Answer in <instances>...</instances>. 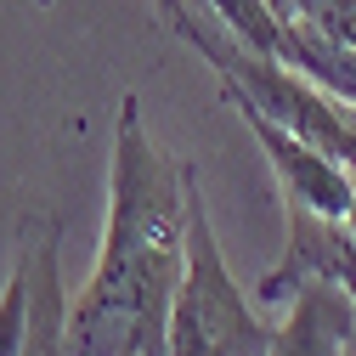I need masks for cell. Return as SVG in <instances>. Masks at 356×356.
Segmentation results:
<instances>
[{"label": "cell", "instance_id": "2", "mask_svg": "<svg viewBox=\"0 0 356 356\" xmlns=\"http://www.w3.org/2000/svg\"><path fill=\"white\" fill-rule=\"evenodd\" d=\"M227 102L243 113V124L260 136L266 159H272L277 181H283V198H300V204H311L317 215H334V220L350 215V204H356V175H350L339 159H328V153H317L311 142H300L294 130H283L277 119H266L254 102H243V97H227Z\"/></svg>", "mask_w": 356, "mask_h": 356}, {"label": "cell", "instance_id": "3", "mask_svg": "<svg viewBox=\"0 0 356 356\" xmlns=\"http://www.w3.org/2000/svg\"><path fill=\"white\" fill-rule=\"evenodd\" d=\"M57 215L23 220L29 260V311H23V356H74L68 350V294H63V243Z\"/></svg>", "mask_w": 356, "mask_h": 356}, {"label": "cell", "instance_id": "1", "mask_svg": "<svg viewBox=\"0 0 356 356\" xmlns=\"http://www.w3.org/2000/svg\"><path fill=\"white\" fill-rule=\"evenodd\" d=\"M187 209L193 170L142 136V102L124 97L102 254L68 317L74 356H170V317L187 277Z\"/></svg>", "mask_w": 356, "mask_h": 356}, {"label": "cell", "instance_id": "7", "mask_svg": "<svg viewBox=\"0 0 356 356\" xmlns=\"http://www.w3.org/2000/svg\"><path fill=\"white\" fill-rule=\"evenodd\" d=\"M153 6H159L164 17H175V12H181V6H198V0H153Z\"/></svg>", "mask_w": 356, "mask_h": 356}, {"label": "cell", "instance_id": "4", "mask_svg": "<svg viewBox=\"0 0 356 356\" xmlns=\"http://www.w3.org/2000/svg\"><path fill=\"white\" fill-rule=\"evenodd\" d=\"M356 334V311L345 283L334 277H305L294 294V317L272 334V350L266 356H339Z\"/></svg>", "mask_w": 356, "mask_h": 356}, {"label": "cell", "instance_id": "6", "mask_svg": "<svg viewBox=\"0 0 356 356\" xmlns=\"http://www.w3.org/2000/svg\"><path fill=\"white\" fill-rule=\"evenodd\" d=\"M23 311H29V260L17 249V266L0 294V356H23Z\"/></svg>", "mask_w": 356, "mask_h": 356}, {"label": "cell", "instance_id": "5", "mask_svg": "<svg viewBox=\"0 0 356 356\" xmlns=\"http://www.w3.org/2000/svg\"><path fill=\"white\" fill-rule=\"evenodd\" d=\"M209 12H215V23L227 29L232 40H243L249 51L283 63V51H289V23L277 17L272 0H209Z\"/></svg>", "mask_w": 356, "mask_h": 356}]
</instances>
